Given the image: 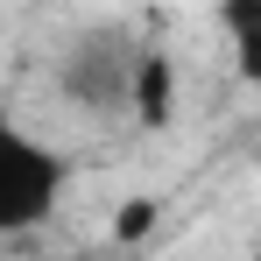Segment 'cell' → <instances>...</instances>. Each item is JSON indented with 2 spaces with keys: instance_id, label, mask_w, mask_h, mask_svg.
Wrapping results in <instances>:
<instances>
[{
  "instance_id": "cell-1",
  "label": "cell",
  "mask_w": 261,
  "mask_h": 261,
  "mask_svg": "<svg viewBox=\"0 0 261 261\" xmlns=\"http://www.w3.org/2000/svg\"><path fill=\"white\" fill-rule=\"evenodd\" d=\"M57 198H64V155L49 148L43 134L14 127L0 113V240L43 226L57 212Z\"/></svg>"
},
{
  "instance_id": "cell-2",
  "label": "cell",
  "mask_w": 261,
  "mask_h": 261,
  "mask_svg": "<svg viewBox=\"0 0 261 261\" xmlns=\"http://www.w3.org/2000/svg\"><path fill=\"white\" fill-rule=\"evenodd\" d=\"M134 57H141V43H127L120 29H92V36H78V43L64 49L57 85L71 92L78 106H113V99H127Z\"/></svg>"
},
{
  "instance_id": "cell-3",
  "label": "cell",
  "mask_w": 261,
  "mask_h": 261,
  "mask_svg": "<svg viewBox=\"0 0 261 261\" xmlns=\"http://www.w3.org/2000/svg\"><path fill=\"white\" fill-rule=\"evenodd\" d=\"M127 99H134V113H141L148 127H163V120H170V106H176V64L163 57V49H148V43H141V57H134V78H127Z\"/></svg>"
},
{
  "instance_id": "cell-4",
  "label": "cell",
  "mask_w": 261,
  "mask_h": 261,
  "mask_svg": "<svg viewBox=\"0 0 261 261\" xmlns=\"http://www.w3.org/2000/svg\"><path fill=\"white\" fill-rule=\"evenodd\" d=\"M219 21H226V36H233L240 78H261V0H219Z\"/></svg>"
},
{
  "instance_id": "cell-5",
  "label": "cell",
  "mask_w": 261,
  "mask_h": 261,
  "mask_svg": "<svg viewBox=\"0 0 261 261\" xmlns=\"http://www.w3.org/2000/svg\"><path fill=\"white\" fill-rule=\"evenodd\" d=\"M155 226V205L148 198H134V205H120V240H134V233H148Z\"/></svg>"
}]
</instances>
